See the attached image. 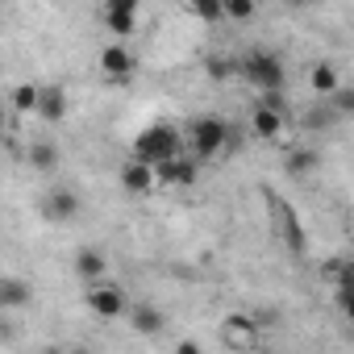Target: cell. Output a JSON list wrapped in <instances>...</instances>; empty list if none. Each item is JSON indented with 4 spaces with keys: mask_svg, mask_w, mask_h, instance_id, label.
<instances>
[{
    "mask_svg": "<svg viewBox=\"0 0 354 354\" xmlns=\"http://www.w3.org/2000/svg\"><path fill=\"white\" fill-rule=\"evenodd\" d=\"M329 104H333V113H337V117H354V88H346V84H342V92H337Z\"/></svg>",
    "mask_w": 354,
    "mask_h": 354,
    "instance_id": "obj_25",
    "label": "cell"
},
{
    "mask_svg": "<svg viewBox=\"0 0 354 354\" xmlns=\"http://www.w3.org/2000/svg\"><path fill=\"white\" fill-rule=\"evenodd\" d=\"M230 138H234V129L221 117H196L188 125V146H192V158L196 162H209L221 150H230Z\"/></svg>",
    "mask_w": 354,
    "mask_h": 354,
    "instance_id": "obj_2",
    "label": "cell"
},
{
    "mask_svg": "<svg viewBox=\"0 0 354 354\" xmlns=\"http://www.w3.org/2000/svg\"><path fill=\"white\" fill-rule=\"evenodd\" d=\"M333 121H337V113H333L329 100H317V109H308V113L300 117L304 129H325V125H333Z\"/></svg>",
    "mask_w": 354,
    "mask_h": 354,
    "instance_id": "obj_22",
    "label": "cell"
},
{
    "mask_svg": "<svg viewBox=\"0 0 354 354\" xmlns=\"http://www.w3.org/2000/svg\"><path fill=\"white\" fill-rule=\"evenodd\" d=\"M271 201H275V217H279V225H283V242H288V246H292V250L300 254V250H304L308 242H304V230H300L296 213H292V209H288V205H283L279 196H271Z\"/></svg>",
    "mask_w": 354,
    "mask_h": 354,
    "instance_id": "obj_17",
    "label": "cell"
},
{
    "mask_svg": "<svg viewBox=\"0 0 354 354\" xmlns=\"http://www.w3.org/2000/svg\"><path fill=\"white\" fill-rule=\"evenodd\" d=\"M34 300V288L17 275H5L0 279V308H26Z\"/></svg>",
    "mask_w": 354,
    "mask_h": 354,
    "instance_id": "obj_16",
    "label": "cell"
},
{
    "mask_svg": "<svg viewBox=\"0 0 354 354\" xmlns=\"http://www.w3.org/2000/svg\"><path fill=\"white\" fill-rule=\"evenodd\" d=\"M26 162L34 167V171H42V175H50L55 167H59V146L55 142H30V150H26Z\"/></svg>",
    "mask_w": 354,
    "mask_h": 354,
    "instance_id": "obj_18",
    "label": "cell"
},
{
    "mask_svg": "<svg viewBox=\"0 0 354 354\" xmlns=\"http://www.w3.org/2000/svg\"><path fill=\"white\" fill-rule=\"evenodd\" d=\"M38 117H42L46 125H59V121H67V88H59V84H46V88H42V100H38Z\"/></svg>",
    "mask_w": 354,
    "mask_h": 354,
    "instance_id": "obj_13",
    "label": "cell"
},
{
    "mask_svg": "<svg viewBox=\"0 0 354 354\" xmlns=\"http://www.w3.org/2000/svg\"><path fill=\"white\" fill-rule=\"evenodd\" d=\"M38 100H42V88H38V84H17V88L9 92L13 113H34V117H38Z\"/></svg>",
    "mask_w": 354,
    "mask_h": 354,
    "instance_id": "obj_20",
    "label": "cell"
},
{
    "mask_svg": "<svg viewBox=\"0 0 354 354\" xmlns=\"http://www.w3.org/2000/svg\"><path fill=\"white\" fill-rule=\"evenodd\" d=\"M100 26L121 42L125 34L138 30V0H104L100 5Z\"/></svg>",
    "mask_w": 354,
    "mask_h": 354,
    "instance_id": "obj_5",
    "label": "cell"
},
{
    "mask_svg": "<svg viewBox=\"0 0 354 354\" xmlns=\"http://www.w3.org/2000/svg\"><path fill=\"white\" fill-rule=\"evenodd\" d=\"M180 129H175L171 121H154V125H146L138 138H133V154L129 158H138V162H146V167H162V162H171V158H180Z\"/></svg>",
    "mask_w": 354,
    "mask_h": 354,
    "instance_id": "obj_1",
    "label": "cell"
},
{
    "mask_svg": "<svg viewBox=\"0 0 354 354\" xmlns=\"http://www.w3.org/2000/svg\"><path fill=\"white\" fill-rule=\"evenodd\" d=\"M84 304H88L92 317H100V321H117V317H129V304H133V300H129L117 283H96V288L84 292Z\"/></svg>",
    "mask_w": 354,
    "mask_h": 354,
    "instance_id": "obj_4",
    "label": "cell"
},
{
    "mask_svg": "<svg viewBox=\"0 0 354 354\" xmlns=\"http://www.w3.org/2000/svg\"><path fill=\"white\" fill-rule=\"evenodd\" d=\"M188 17H196V21H221L225 5H217V0H201V5H188Z\"/></svg>",
    "mask_w": 354,
    "mask_h": 354,
    "instance_id": "obj_23",
    "label": "cell"
},
{
    "mask_svg": "<svg viewBox=\"0 0 354 354\" xmlns=\"http://www.w3.org/2000/svg\"><path fill=\"white\" fill-rule=\"evenodd\" d=\"M209 75L221 80V75H225V63H221V59H209Z\"/></svg>",
    "mask_w": 354,
    "mask_h": 354,
    "instance_id": "obj_28",
    "label": "cell"
},
{
    "mask_svg": "<svg viewBox=\"0 0 354 354\" xmlns=\"http://www.w3.org/2000/svg\"><path fill=\"white\" fill-rule=\"evenodd\" d=\"M317 162H321V154H317L313 146H292L288 158H283L288 175H308V171H317Z\"/></svg>",
    "mask_w": 354,
    "mask_h": 354,
    "instance_id": "obj_19",
    "label": "cell"
},
{
    "mask_svg": "<svg viewBox=\"0 0 354 354\" xmlns=\"http://www.w3.org/2000/svg\"><path fill=\"white\" fill-rule=\"evenodd\" d=\"M250 17H254L250 0H225V21H250Z\"/></svg>",
    "mask_w": 354,
    "mask_h": 354,
    "instance_id": "obj_24",
    "label": "cell"
},
{
    "mask_svg": "<svg viewBox=\"0 0 354 354\" xmlns=\"http://www.w3.org/2000/svg\"><path fill=\"white\" fill-rule=\"evenodd\" d=\"M121 188H125L129 196H150V192L158 188V175H154V167H146V162H138V158H125V162H121Z\"/></svg>",
    "mask_w": 354,
    "mask_h": 354,
    "instance_id": "obj_6",
    "label": "cell"
},
{
    "mask_svg": "<svg viewBox=\"0 0 354 354\" xmlns=\"http://www.w3.org/2000/svg\"><path fill=\"white\" fill-rule=\"evenodd\" d=\"M71 267H75V275H80L88 288H96V283H104L109 259H104V250H96V246H84V250L71 259Z\"/></svg>",
    "mask_w": 354,
    "mask_h": 354,
    "instance_id": "obj_10",
    "label": "cell"
},
{
    "mask_svg": "<svg viewBox=\"0 0 354 354\" xmlns=\"http://www.w3.org/2000/svg\"><path fill=\"white\" fill-rule=\"evenodd\" d=\"M221 337H225L234 350H250V346L259 342V329H254V321H250V317L234 313V317H225V321H221Z\"/></svg>",
    "mask_w": 354,
    "mask_h": 354,
    "instance_id": "obj_12",
    "label": "cell"
},
{
    "mask_svg": "<svg viewBox=\"0 0 354 354\" xmlns=\"http://www.w3.org/2000/svg\"><path fill=\"white\" fill-rule=\"evenodd\" d=\"M129 325H133V333H142V337H158V333L167 329V313H162L158 304H150V300H133V304H129Z\"/></svg>",
    "mask_w": 354,
    "mask_h": 354,
    "instance_id": "obj_7",
    "label": "cell"
},
{
    "mask_svg": "<svg viewBox=\"0 0 354 354\" xmlns=\"http://www.w3.org/2000/svg\"><path fill=\"white\" fill-rule=\"evenodd\" d=\"M100 71L104 75H113V80H129L133 75V67H138V59H133V50L125 46V42H109L104 50H100Z\"/></svg>",
    "mask_w": 354,
    "mask_h": 354,
    "instance_id": "obj_9",
    "label": "cell"
},
{
    "mask_svg": "<svg viewBox=\"0 0 354 354\" xmlns=\"http://www.w3.org/2000/svg\"><path fill=\"white\" fill-rule=\"evenodd\" d=\"M325 279L333 283V292L354 288V259H333V263H325Z\"/></svg>",
    "mask_w": 354,
    "mask_h": 354,
    "instance_id": "obj_21",
    "label": "cell"
},
{
    "mask_svg": "<svg viewBox=\"0 0 354 354\" xmlns=\"http://www.w3.org/2000/svg\"><path fill=\"white\" fill-rule=\"evenodd\" d=\"M350 342H354V337H350Z\"/></svg>",
    "mask_w": 354,
    "mask_h": 354,
    "instance_id": "obj_29",
    "label": "cell"
},
{
    "mask_svg": "<svg viewBox=\"0 0 354 354\" xmlns=\"http://www.w3.org/2000/svg\"><path fill=\"white\" fill-rule=\"evenodd\" d=\"M154 175H158V184H162V188H188V184H196V175H201V162L180 154V158H171V162L154 167Z\"/></svg>",
    "mask_w": 354,
    "mask_h": 354,
    "instance_id": "obj_8",
    "label": "cell"
},
{
    "mask_svg": "<svg viewBox=\"0 0 354 354\" xmlns=\"http://www.w3.org/2000/svg\"><path fill=\"white\" fill-rule=\"evenodd\" d=\"M308 88H313V96H321V100H333L337 92H342V75H337V67L333 63H313L308 67Z\"/></svg>",
    "mask_w": 354,
    "mask_h": 354,
    "instance_id": "obj_11",
    "label": "cell"
},
{
    "mask_svg": "<svg viewBox=\"0 0 354 354\" xmlns=\"http://www.w3.org/2000/svg\"><path fill=\"white\" fill-rule=\"evenodd\" d=\"M333 296H337V308L354 321V288H342V292H333Z\"/></svg>",
    "mask_w": 354,
    "mask_h": 354,
    "instance_id": "obj_26",
    "label": "cell"
},
{
    "mask_svg": "<svg viewBox=\"0 0 354 354\" xmlns=\"http://www.w3.org/2000/svg\"><path fill=\"white\" fill-rule=\"evenodd\" d=\"M42 213H46L50 221H75V217H80V196H75V192H67V188H59V192H50V196H46Z\"/></svg>",
    "mask_w": 354,
    "mask_h": 354,
    "instance_id": "obj_15",
    "label": "cell"
},
{
    "mask_svg": "<svg viewBox=\"0 0 354 354\" xmlns=\"http://www.w3.org/2000/svg\"><path fill=\"white\" fill-rule=\"evenodd\" d=\"M171 354H205V350H201V342L184 337V342H175V350H171Z\"/></svg>",
    "mask_w": 354,
    "mask_h": 354,
    "instance_id": "obj_27",
    "label": "cell"
},
{
    "mask_svg": "<svg viewBox=\"0 0 354 354\" xmlns=\"http://www.w3.org/2000/svg\"><path fill=\"white\" fill-rule=\"evenodd\" d=\"M242 75L259 88V96H271V92H283V84H288V71H283V63L275 59V55H267V50H254L250 59H242Z\"/></svg>",
    "mask_w": 354,
    "mask_h": 354,
    "instance_id": "obj_3",
    "label": "cell"
},
{
    "mask_svg": "<svg viewBox=\"0 0 354 354\" xmlns=\"http://www.w3.org/2000/svg\"><path fill=\"white\" fill-rule=\"evenodd\" d=\"M283 113H275V109H267V104H254L250 109V133L254 138H263V142H271V138H279L283 133Z\"/></svg>",
    "mask_w": 354,
    "mask_h": 354,
    "instance_id": "obj_14",
    "label": "cell"
}]
</instances>
